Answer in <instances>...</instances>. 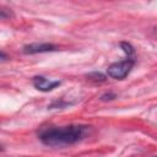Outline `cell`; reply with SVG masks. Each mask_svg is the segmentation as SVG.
<instances>
[{"label": "cell", "mask_w": 157, "mask_h": 157, "mask_svg": "<svg viewBox=\"0 0 157 157\" xmlns=\"http://www.w3.org/2000/svg\"><path fill=\"white\" fill-rule=\"evenodd\" d=\"M6 17H9V13L5 10H1L0 9V18H6Z\"/></svg>", "instance_id": "8992f818"}, {"label": "cell", "mask_w": 157, "mask_h": 157, "mask_svg": "<svg viewBox=\"0 0 157 157\" xmlns=\"http://www.w3.org/2000/svg\"><path fill=\"white\" fill-rule=\"evenodd\" d=\"M60 85V81H54V80H48L43 76H36L33 77V86L43 92H49L58 87Z\"/></svg>", "instance_id": "3957f363"}, {"label": "cell", "mask_w": 157, "mask_h": 157, "mask_svg": "<svg viewBox=\"0 0 157 157\" xmlns=\"http://www.w3.org/2000/svg\"><path fill=\"white\" fill-rule=\"evenodd\" d=\"M132 66H134V59L128 58L125 60H121V61H118V63H113L107 69V72H108V75L110 77H113L115 80H123L129 75V72L131 71Z\"/></svg>", "instance_id": "7a4b0ae2"}, {"label": "cell", "mask_w": 157, "mask_h": 157, "mask_svg": "<svg viewBox=\"0 0 157 157\" xmlns=\"http://www.w3.org/2000/svg\"><path fill=\"white\" fill-rule=\"evenodd\" d=\"M120 45H121L123 50H124V52H125L128 55H131V54L134 53V48H132V47H131L129 43H125V42H123Z\"/></svg>", "instance_id": "5b68a950"}, {"label": "cell", "mask_w": 157, "mask_h": 157, "mask_svg": "<svg viewBox=\"0 0 157 157\" xmlns=\"http://www.w3.org/2000/svg\"><path fill=\"white\" fill-rule=\"evenodd\" d=\"M87 132V126L83 125H67V126H55L44 129L39 132V139L47 146L61 147L72 145L85 137Z\"/></svg>", "instance_id": "6da1fadb"}, {"label": "cell", "mask_w": 157, "mask_h": 157, "mask_svg": "<svg viewBox=\"0 0 157 157\" xmlns=\"http://www.w3.org/2000/svg\"><path fill=\"white\" fill-rule=\"evenodd\" d=\"M0 60H7V55L4 52H0Z\"/></svg>", "instance_id": "52a82bcc"}, {"label": "cell", "mask_w": 157, "mask_h": 157, "mask_svg": "<svg viewBox=\"0 0 157 157\" xmlns=\"http://www.w3.org/2000/svg\"><path fill=\"white\" fill-rule=\"evenodd\" d=\"M56 50V47L54 44L49 43H32L23 47L25 54H37V53H45V52H54Z\"/></svg>", "instance_id": "277c9868"}]
</instances>
